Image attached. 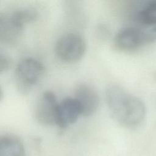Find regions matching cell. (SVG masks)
I'll return each instance as SVG.
<instances>
[{
	"instance_id": "cell-1",
	"label": "cell",
	"mask_w": 156,
	"mask_h": 156,
	"mask_svg": "<svg viewBox=\"0 0 156 156\" xmlns=\"http://www.w3.org/2000/svg\"><path fill=\"white\" fill-rule=\"evenodd\" d=\"M105 102L113 118L121 126L135 128L143 122L146 107L143 101L118 85L105 91Z\"/></svg>"
},
{
	"instance_id": "cell-2",
	"label": "cell",
	"mask_w": 156,
	"mask_h": 156,
	"mask_svg": "<svg viewBox=\"0 0 156 156\" xmlns=\"http://www.w3.org/2000/svg\"><path fill=\"white\" fill-rule=\"evenodd\" d=\"M37 13L30 9H20L0 16V40L4 44L15 43L20 38L24 26L36 19Z\"/></svg>"
},
{
	"instance_id": "cell-3",
	"label": "cell",
	"mask_w": 156,
	"mask_h": 156,
	"mask_svg": "<svg viewBox=\"0 0 156 156\" xmlns=\"http://www.w3.org/2000/svg\"><path fill=\"white\" fill-rule=\"evenodd\" d=\"M44 72L43 63L33 57H26L17 64L15 72L16 85L21 92L30 91L41 79Z\"/></svg>"
},
{
	"instance_id": "cell-4",
	"label": "cell",
	"mask_w": 156,
	"mask_h": 156,
	"mask_svg": "<svg viewBox=\"0 0 156 156\" xmlns=\"http://www.w3.org/2000/svg\"><path fill=\"white\" fill-rule=\"evenodd\" d=\"M87 45L82 36L75 33H68L61 36L56 41L55 52L62 61L76 62L85 54Z\"/></svg>"
},
{
	"instance_id": "cell-5",
	"label": "cell",
	"mask_w": 156,
	"mask_h": 156,
	"mask_svg": "<svg viewBox=\"0 0 156 156\" xmlns=\"http://www.w3.org/2000/svg\"><path fill=\"white\" fill-rule=\"evenodd\" d=\"M115 46L123 51H131L151 43L146 27L127 26L121 29L114 39Z\"/></svg>"
},
{
	"instance_id": "cell-6",
	"label": "cell",
	"mask_w": 156,
	"mask_h": 156,
	"mask_svg": "<svg viewBox=\"0 0 156 156\" xmlns=\"http://www.w3.org/2000/svg\"><path fill=\"white\" fill-rule=\"evenodd\" d=\"M58 104L53 92H43L35 106L34 116L36 120L44 126L56 125Z\"/></svg>"
},
{
	"instance_id": "cell-7",
	"label": "cell",
	"mask_w": 156,
	"mask_h": 156,
	"mask_svg": "<svg viewBox=\"0 0 156 156\" xmlns=\"http://www.w3.org/2000/svg\"><path fill=\"white\" fill-rule=\"evenodd\" d=\"M74 98L80 108L82 115L90 116L96 112L99 105V97L96 90L90 85L79 84L75 89Z\"/></svg>"
},
{
	"instance_id": "cell-8",
	"label": "cell",
	"mask_w": 156,
	"mask_h": 156,
	"mask_svg": "<svg viewBox=\"0 0 156 156\" xmlns=\"http://www.w3.org/2000/svg\"><path fill=\"white\" fill-rule=\"evenodd\" d=\"M80 115V108L74 98H66L58 104L56 125L62 129L66 128L74 124Z\"/></svg>"
},
{
	"instance_id": "cell-9",
	"label": "cell",
	"mask_w": 156,
	"mask_h": 156,
	"mask_svg": "<svg viewBox=\"0 0 156 156\" xmlns=\"http://www.w3.org/2000/svg\"><path fill=\"white\" fill-rule=\"evenodd\" d=\"M0 156H26L21 141L12 135H5L0 139Z\"/></svg>"
},
{
	"instance_id": "cell-10",
	"label": "cell",
	"mask_w": 156,
	"mask_h": 156,
	"mask_svg": "<svg viewBox=\"0 0 156 156\" xmlns=\"http://www.w3.org/2000/svg\"><path fill=\"white\" fill-rule=\"evenodd\" d=\"M138 23L144 27L156 25V0L146 2L140 9L136 16Z\"/></svg>"
},
{
	"instance_id": "cell-11",
	"label": "cell",
	"mask_w": 156,
	"mask_h": 156,
	"mask_svg": "<svg viewBox=\"0 0 156 156\" xmlns=\"http://www.w3.org/2000/svg\"><path fill=\"white\" fill-rule=\"evenodd\" d=\"M0 73H2L9 69L11 65L10 58L6 55L1 54L0 57Z\"/></svg>"
},
{
	"instance_id": "cell-12",
	"label": "cell",
	"mask_w": 156,
	"mask_h": 156,
	"mask_svg": "<svg viewBox=\"0 0 156 156\" xmlns=\"http://www.w3.org/2000/svg\"><path fill=\"white\" fill-rule=\"evenodd\" d=\"M146 28L149 32L151 43H155L156 42V25L151 26V27H147Z\"/></svg>"
}]
</instances>
